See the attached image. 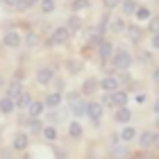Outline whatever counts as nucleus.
Segmentation results:
<instances>
[{
	"instance_id": "obj_15",
	"label": "nucleus",
	"mask_w": 159,
	"mask_h": 159,
	"mask_svg": "<svg viewBox=\"0 0 159 159\" xmlns=\"http://www.w3.org/2000/svg\"><path fill=\"white\" fill-rule=\"evenodd\" d=\"M27 143H30V136H27L25 132H18L16 136H14V150H25L27 148Z\"/></svg>"
},
{
	"instance_id": "obj_35",
	"label": "nucleus",
	"mask_w": 159,
	"mask_h": 159,
	"mask_svg": "<svg viewBox=\"0 0 159 159\" xmlns=\"http://www.w3.org/2000/svg\"><path fill=\"white\" fill-rule=\"evenodd\" d=\"M134 102H136V105H146V102H148V96H146V93H136Z\"/></svg>"
},
{
	"instance_id": "obj_25",
	"label": "nucleus",
	"mask_w": 159,
	"mask_h": 159,
	"mask_svg": "<svg viewBox=\"0 0 159 159\" xmlns=\"http://www.w3.org/2000/svg\"><path fill=\"white\" fill-rule=\"evenodd\" d=\"M91 7V0H73L70 2V9L73 11H86Z\"/></svg>"
},
{
	"instance_id": "obj_26",
	"label": "nucleus",
	"mask_w": 159,
	"mask_h": 159,
	"mask_svg": "<svg viewBox=\"0 0 159 159\" xmlns=\"http://www.w3.org/2000/svg\"><path fill=\"white\" fill-rule=\"evenodd\" d=\"M134 16L139 18V20H150V16H152V9H150V7H141V5H139V9L134 11Z\"/></svg>"
},
{
	"instance_id": "obj_40",
	"label": "nucleus",
	"mask_w": 159,
	"mask_h": 159,
	"mask_svg": "<svg viewBox=\"0 0 159 159\" xmlns=\"http://www.w3.org/2000/svg\"><path fill=\"white\" fill-rule=\"evenodd\" d=\"M0 2H5V5H9V7H16L18 0H0Z\"/></svg>"
},
{
	"instance_id": "obj_44",
	"label": "nucleus",
	"mask_w": 159,
	"mask_h": 159,
	"mask_svg": "<svg viewBox=\"0 0 159 159\" xmlns=\"http://www.w3.org/2000/svg\"><path fill=\"white\" fill-rule=\"evenodd\" d=\"M155 148L159 150V132H157V143H155Z\"/></svg>"
},
{
	"instance_id": "obj_22",
	"label": "nucleus",
	"mask_w": 159,
	"mask_h": 159,
	"mask_svg": "<svg viewBox=\"0 0 159 159\" xmlns=\"http://www.w3.org/2000/svg\"><path fill=\"white\" fill-rule=\"evenodd\" d=\"M5 91H7V96L16 98L18 93L23 91V86H20V82H18V80H11V82H7V86H5Z\"/></svg>"
},
{
	"instance_id": "obj_24",
	"label": "nucleus",
	"mask_w": 159,
	"mask_h": 159,
	"mask_svg": "<svg viewBox=\"0 0 159 159\" xmlns=\"http://www.w3.org/2000/svg\"><path fill=\"white\" fill-rule=\"evenodd\" d=\"M98 86H100V82H98V80L89 77V80L84 82V86H82V93H96V91H98Z\"/></svg>"
},
{
	"instance_id": "obj_41",
	"label": "nucleus",
	"mask_w": 159,
	"mask_h": 159,
	"mask_svg": "<svg viewBox=\"0 0 159 159\" xmlns=\"http://www.w3.org/2000/svg\"><path fill=\"white\" fill-rule=\"evenodd\" d=\"M152 111H155V114H159V98L152 102Z\"/></svg>"
},
{
	"instance_id": "obj_46",
	"label": "nucleus",
	"mask_w": 159,
	"mask_h": 159,
	"mask_svg": "<svg viewBox=\"0 0 159 159\" xmlns=\"http://www.w3.org/2000/svg\"><path fill=\"white\" fill-rule=\"evenodd\" d=\"M155 123H157V125H159V114H157V120H155Z\"/></svg>"
},
{
	"instance_id": "obj_45",
	"label": "nucleus",
	"mask_w": 159,
	"mask_h": 159,
	"mask_svg": "<svg viewBox=\"0 0 159 159\" xmlns=\"http://www.w3.org/2000/svg\"><path fill=\"white\" fill-rule=\"evenodd\" d=\"M23 159H30V155H27V152H25V157H23Z\"/></svg>"
},
{
	"instance_id": "obj_32",
	"label": "nucleus",
	"mask_w": 159,
	"mask_h": 159,
	"mask_svg": "<svg viewBox=\"0 0 159 159\" xmlns=\"http://www.w3.org/2000/svg\"><path fill=\"white\" fill-rule=\"evenodd\" d=\"M80 70H82V61H77V59H70L68 61V73H80Z\"/></svg>"
},
{
	"instance_id": "obj_30",
	"label": "nucleus",
	"mask_w": 159,
	"mask_h": 159,
	"mask_svg": "<svg viewBox=\"0 0 159 159\" xmlns=\"http://www.w3.org/2000/svg\"><path fill=\"white\" fill-rule=\"evenodd\" d=\"M34 2H37V0H18L16 9L18 11H27V9H32V7H34Z\"/></svg>"
},
{
	"instance_id": "obj_8",
	"label": "nucleus",
	"mask_w": 159,
	"mask_h": 159,
	"mask_svg": "<svg viewBox=\"0 0 159 159\" xmlns=\"http://www.w3.org/2000/svg\"><path fill=\"white\" fill-rule=\"evenodd\" d=\"M96 50H98L100 59H111V55H114V46H111V41H107V39H100Z\"/></svg>"
},
{
	"instance_id": "obj_6",
	"label": "nucleus",
	"mask_w": 159,
	"mask_h": 159,
	"mask_svg": "<svg viewBox=\"0 0 159 159\" xmlns=\"http://www.w3.org/2000/svg\"><path fill=\"white\" fill-rule=\"evenodd\" d=\"M55 80V68L52 66H41L39 70H37V84H41V86H46V84H50Z\"/></svg>"
},
{
	"instance_id": "obj_23",
	"label": "nucleus",
	"mask_w": 159,
	"mask_h": 159,
	"mask_svg": "<svg viewBox=\"0 0 159 159\" xmlns=\"http://www.w3.org/2000/svg\"><path fill=\"white\" fill-rule=\"evenodd\" d=\"M66 27L70 30V34H73V32H80V30H82V18H80L77 14H73V16L66 20Z\"/></svg>"
},
{
	"instance_id": "obj_38",
	"label": "nucleus",
	"mask_w": 159,
	"mask_h": 159,
	"mask_svg": "<svg viewBox=\"0 0 159 159\" xmlns=\"http://www.w3.org/2000/svg\"><path fill=\"white\" fill-rule=\"evenodd\" d=\"M55 86H57V91L64 93V80H55Z\"/></svg>"
},
{
	"instance_id": "obj_43",
	"label": "nucleus",
	"mask_w": 159,
	"mask_h": 159,
	"mask_svg": "<svg viewBox=\"0 0 159 159\" xmlns=\"http://www.w3.org/2000/svg\"><path fill=\"white\" fill-rule=\"evenodd\" d=\"M0 155H2V159H11V155L7 152V150H2V152H0Z\"/></svg>"
},
{
	"instance_id": "obj_42",
	"label": "nucleus",
	"mask_w": 159,
	"mask_h": 159,
	"mask_svg": "<svg viewBox=\"0 0 159 159\" xmlns=\"http://www.w3.org/2000/svg\"><path fill=\"white\" fill-rule=\"evenodd\" d=\"M5 86H7V80H5L2 75H0V91H2V89H5Z\"/></svg>"
},
{
	"instance_id": "obj_36",
	"label": "nucleus",
	"mask_w": 159,
	"mask_h": 159,
	"mask_svg": "<svg viewBox=\"0 0 159 159\" xmlns=\"http://www.w3.org/2000/svg\"><path fill=\"white\" fill-rule=\"evenodd\" d=\"M150 46H152V50H159V32L152 34V39H150Z\"/></svg>"
},
{
	"instance_id": "obj_9",
	"label": "nucleus",
	"mask_w": 159,
	"mask_h": 159,
	"mask_svg": "<svg viewBox=\"0 0 159 159\" xmlns=\"http://www.w3.org/2000/svg\"><path fill=\"white\" fill-rule=\"evenodd\" d=\"M100 89L102 91H116V89H120V80L116 77V75H107V77H102L100 80Z\"/></svg>"
},
{
	"instance_id": "obj_21",
	"label": "nucleus",
	"mask_w": 159,
	"mask_h": 159,
	"mask_svg": "<svg viewBox=\"0 0 159 159\" xmlns=\"http://www.w3.org/2000/svg\"><path fill=\"white\" fill-rule=\"evenodd\" d=\"M41 136H43V139H46L48 143L57 141V127H55V125H43V129H41Z\"/></svg>"
},
{
	"instance_id": "obj_7",
	"label": "nucleus",
	"mask_w": 159,
	"mask_h": 159,
	"mask_svg": "<svg viewBox=\"0 0 159 159\" xmlns=\"http://www.w3.org/2000/svg\"><path fill=\"white\" fill-rule=\"evenodd\" d=\"M2 43L7 48H20V43H23V37L16 32V30H7L5 37H2Z\"/></svg>"
},
{
	"instance_id": "obj_1",
	"label": "nucleus",
	"mask_w": 159,
	"mask_h": 159,
	"mask_svg": "<svg viewBox=\"0 0 159 159\" xmlns=\"http://www.w3.org/2000/svg\"><path fill=\"white\" fill-rule=\"evenodd\" d=\"M102 105L111 107V109L125 107V105H127V93H125V91H120V89H116V91H109V93L105 91V96H102Z\"/></svg>"
},
{
	"instance_id": "obj_17",
	"label": "nucleus",
	"mask_w": 159,
	"mask_h": 159,
	"mask_svg": "<svg viewBox=\"0 0 159 159\" xmlns=\"http://www.w3.org/2000/svg\"><path fill=\"white\" fill-rule=\"evenodd\" d=\"M120 9H123L125 16H134V11L139 9V2H136V0H123V2H120Z\"/></svg>"
},
{
	"instance_id": "obj_13",
	"label": "nucleus",
	"mask_w": 159,
	"mask_h": 159,
	"mask_svg": "<svg viewBox=\"0 0 159 159\" xmlns=\"http://www.w3.org/2000/svg\"><path fill=\"white\" fill-rule=\"evenodd\" d=\"M43 111H46V102H43V100H32L30 107H27V114H30L32 118L43 116Z\"/></svg>"
},
{
	"instance_id": "obj_33",
	"label": "nucleus",
	"mask_w": 159,
	"mask_h": 159,
	"mask_svg": "<svg viewBox=\"0 0 159 159\" xmlns=\"http://www.w3.org/2000/svg\"><path fill=\"white\" fill-rule=\"evenodd\" d=\"M102 2H105V7H107V9H116V7L123 2V0H102Z\"/></svg>"
},
{
	"instance_id": "obj_28",
	"label": "nucleus",
	"mask_w": 159,
	"mask_h": 159,
	"mask_svg": "<svg viewBox=\"0 0 159 159\" xmlns=\"http://www.w3.org/2000/svg\"><path fill=\"white\" fill-rule=\"evenodd\" d=\"M125 27H127V25H125V20H123V18H114L111 23H109V30L116 32V34H118V32H125Z\"/></svg>"
},
{
	"instance_id": "obj_18",
	"label": "nucleus",
	"mask_w": 159,
	"mask_h": 159,
	"mask_svg": "<svg viewBox=\"0 0 159 159\" xmlns=\"http://www.w3.org/2000/svg\"><path fill=\"white\" fill-rule=\"evenodd\" d=\"M68 134H70V139H82L84 129H82V125H80V120H70L68 123Z\"/></svg>"
},
{
	"instance_id": "obj_14",
	"label": "nucleus",
	"mask_w": 159,
	"mask_h": 159,
	"mask_svg": "<svg viewBox=\"0 0 159 159\" xmlns=\"http://www.w3.org/2000/svg\"><path fill=\"white\" fill-rule=\"evenodd\" d=\"M118 136H120V141H125V143H132V141L136 139V136H139V132H136V129H134V127L127 123V125L123 127V132H120Z\"/></svg>"
},
{
	"instance_id": "obj_19",
	"label": "nucleus",
	"mask_w": 159,
	"mask_h": 159,
	"mask_svg": "<svg viewBox=\"0 0 159 159\" xmlns=\"http://www.w3.org/2000/svg\"><path fill=\"white\" fill-rule=\"evenodd\" d=\"M125 32H127V37H129V41H132V43H139L141 37H143L141 27H136V25H127V27H125Z\"/></svg>"
},
{
	"instance_id": "obj_3",
	"label": "nucleus",
	"mask_w": 159,
	"mask_h": 159,
	"mask_svg": "<svg viewBox=\"0 0 159 159\" xmlns=\"http://www.w3.org/2000/svg\"><path fill=\"white\" fill-rule=\"evenodd\" d=\"M68 39H70V30H68L66 25H59V27H55V30H52L48 43H50V46H64Z\"/></svg>"
},
{
	"instance_id": "obj_12",
	"label": "nucleus",
	"mask_w": 159,
	"mask_h": 159,
	"mask_svg": "<svg viewBox=\"0 0 159 159\" xmlns=\"http://www.w3.org/2000/svg\"><path fill=\"white\" fill-rule=\"evenodd\" d=\"M32 93H27V91H20L18 93V96L16 98H14V102H16V109H20V111H23V109H27V107H30V102H32Z\"/></svg>"
},
{
	"instance_id": "obj_5",
	"label": "nucleus",
	"mask_w": 159,
	"mask_h": 159,
	"mask_svg": "<svg viewBox=\"0 0 159 159\" xmlns=\"http://www.w3.org/2000/svg\"><path fill=\"white\" fill-rule=\"evenodd\" d=\"M136 143H139V148H143V150L152 148L157 143V132H155V129H146V132H141L139 136H136Z\"/></svg>"
},
{
	"instance_id": "obj_4",
	"label": "nucleus",
	"mask_w": 159,
	"mask_h": 159,
	"mask_svg": "<svg viewBox=\"0 0 159 159\" xmlns=\"http://www.w3.org/2000/svg\"><path fill=\"white\" fill-rule=\"evenodd\" d=\"M86 118L93 125H100V120H102V105L100 102H86Z\"/></svg>"
},
{
	"instance_id": "obj_39",
	"label": "nucleus",
	"mask_w": 159,
	"mask_h": 159,
	"mask_svg": "<svg viewBox=\"0 0 159 159\" xmlns=\"http://www.w3.org/2000/svg\"><path fill=\"white\" fill-rule=\"evenodd\" d=\"M55 157H57V159H68L66 152H61V150H55Z\"/></svg>"
},
{
	"instance_id": "obj_16",
	"label": "nucleus",
	"mask_w": 159,
	"mask_h": 159,
	"mask_svg": "<svg viewBox=\"0 0 159 159\" xmlns=\"http://www.w3.org/2000/svg\"><path fill=\"white\" fill-rule=\"evenodd\" d=\"M14 109H16V102H14V98H11V96L0 98V111H2V114H11Z\"/></svg>"
},
{
	"instance_id": "obj_10",
	"label": "nucleus",
	"mask_w": 159,
	"mask_h": 159,
	"mask_svg": "<svg viewBox=\"0 0 159 159\" xmlns=\"http://www.w3.org/2000/svg\"><path fill=\"white\" fill-rule=\"evenodd\" d=\"M46 109H57L61 102H64V96H61V91H52V93H48L46 96Z\"/></svg>"
},
{
	"instance_id": "obj_11",
	"label": "nucleus",
	"mask_w": 159,
	"mask_h": 159,
	"mask_svg": "<svg viewBox=\"0 0 159 159\" xmlns=\"http://www.w3.org/2000/svg\"><path fill=\"white\" fill-rule=\"evenodd\" d=\"M114 120L120 123V125H127V123L132 120V111L127 109V105H125V107H118V109H114Z\"/></svg>"
},
{
	"instance_id": "obj_34",
	"label": "nucleus",
	"mask_w": 159,
	"mask_h": 159,
	"mask_svg": "<svg viewBox=\"0 0 159 159\" xmlns=\"http://www.w3.org/2000/svg\"><path fill=\"white\" fill-rule=\"evenodd\" d=\"M66 100H68V105H73V102H77V100H80V93H77V91H70L68 96H66Z\"/></svg>"
},
{
	"instance_id": "obj_2",
	"label": "nucleus",
	"mask_w": 159,
	"mask_h": 159,
	"mask_svg": "<svg viewBox=\"0 0 159 159\" xmlns=\"http://www.w3.org/2000/svg\"><path fill=\"white\" fill-rule=\"evenodd\" d=\"M111 66L116 68V70H127L129 66H132V55H129L127 50H114Z\"/></svg>"
},
{
	"instance_id": "obj_20",
	"label": "nucleus",
	"mask_w": 159,
	"mask_h": 159,
	"mask_svg": "<svg viewBox=\"0 0 159 159\" xmlns=\"http://www.w3.org/2000/svg\"><path fill=\"white\" fill-rule=\"evenodd\" d=\"M70 111H73V116H75V118H82V116H86V102H82V98H80L77 102H73V105H70Z\"/></svg>"
},
{
	"instance_id": "obj_29",
	"label": "nucleus",
	"mask_w": 159,
	"mask_h": 159,
	"mask_svg": "<svg viewBox=\"0 0 159 159\" xmlns=\"http://www.w3.org/2000/svg\"><path fill=\"white\" fill-rule=\"evenodd\" d=\"M148 30H150V34L159 32V14H152V16H150V20H148Z\"/></svg>"
},
{
	"instance_id": "obj_37",
	"label": "nucleus",
	"mask_w": 159,
	"mask_h": 159,
	"mask_svg": "<svg viewBox=\"0 0 159 159\" xmlns=\"http://www.w3.org/2000/svg\"><path fill=\"white\" fill-rule=\"evenodd\" d=\"M152 82H155V84L159 86V66H157V68L152 70Z\"/></svg>"
},
{
	"instance_id": "obj_27",
	"label": "nucleus",
	"mask_w": 159,
	"mask_h": 159,
	"mask_svg": "<svg viewBox=\"0 0 159 159\" xmlns=\"http://www.w3.org/2000/svg\"><path fill=\"white\" fill-rule=\"evenodd\" d=\"M39 7H41L43 14H52L55 7H57V2H55V0H39Z\"/></svg>"
},
{
	"instance_id": "obj_31",
	"label": "nucleus",
	"mask_w": 159,
	"mask_h": 159,
	"mask_svg": "<svg viewBox=\"0 0 159 159\" xmlns=\"http://www.w3.org/2000/svg\"><path fill=\"white\" fill-rule=\"evenodd\" d=\"M39 43H41V39L37 37V34H27V37H25V46H30V48H39Z\"/></svg>"
}]
</instances>
